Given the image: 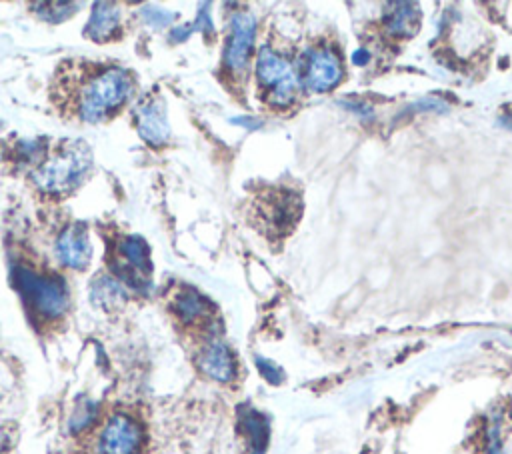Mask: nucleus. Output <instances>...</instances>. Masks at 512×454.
Returning a JSON list of instances; mask_svg holds the SVG:
<instances>
[{
  "label": "nucleus",
  "instance_id": "7",
  "mask_svg": "<svg viewBox=\"0 0 512 454\" xmlns=\"http://www.w3.org/2000/svg\"><path fill=\"white\" fill-rule=\"evenodd\" d=\"M56 256L62 266L72 270H84L92 258V246L84 224H68L56 238Z\"/></svg>",
  "mask_w": 512,
  "mask_h": 454
},
{
  "label": "nucleus",
  "instance_id": "6",
  "mask_svg": "<svg viewBox=\"0 0 512 454\" xmlns=\"http://www.w3.org/2000/svg\"><path fill=\"white\" fill-rule=\"evenodd\" d=\"M134 122L142 140L152 146H162L170 138V126L166 118L164 102L158 96H148L134 110Z\"/></svg>",
  "mask_w": 512,
  "mask_h": 454
},
{
  "label": "nucleus",
  "instance_id": "13",
  "mask_svg": "<svg viewBox=\"0 0 512 454\" xmlns=\"http://www.w3.org/2000/svg\"><path fill=\"white\" fill-rule=\"evenodd\" d=\"M172 310L184 324H198L210 316L208 302L194 288H182L172 300Z\"/></svg>",
  "mask_w": 512,
  "mask_h": 454
},
{
  "label": "nucleus",
  "instance_id": "18",
  "mask_svg": "<svg viewBox=\"0 0 512 454\" xmlns=\"http://www.w3.org/2000/svg\"><path fill=\"white\" fill-rule=\"evenodd\" d=\"M142 16L146 18V22H150L152 26H166L174 20V14L162 10V8H152V6H146L142 10Z\"/></svg>",
  "mask_w": 512,
  "mask_h": 454
},
{
  "label": "nucleus",
  "instance_id": "16",
  "mask_svg": "<svg viewBox=\"0 0 512 454\" xmlns=\"http://www.w3.org/2000/svg\"><path fill=\"white\" fill-rule=\"evenodd\" d=\"M96 416H98V406L94 402H82L70 416V430L72 432L86 430L96 420Z\"/></svg>",
  "mask_w": 512,
  "mask_h": 454
},
{
  "label": "nucleus",
  "instance_id": "5",
  "mask_svg": "<svg viewBox=\"0 0 512 454\" xmlns=\"http://www.w3.org/2000/svg\"><path fill=\"white\" fill-rule=\"evenodd\" d=\"M256 72H258L260 84L268 88V100L272 104L284 106L294 98L298 88L296 74L292 66L284 58H280L276 52H272L270 48H262L258 54Z\"/></svg>",
  "mask_w": 512,
  "mask_h": 454
},
{
  "label": "nucleus",
  "instance_id": "12",
  "mask_svg": "<svg viewBox=\"0 0 512 454\" xmlns=\"http://www.w3.org/2000/svg\"><path fill=\"white\" fill-rule=\"evenodd\" d=\"M240 420V428L248 438V454H264L266 446H268V420L264 418V414H260L258 410L244 406L240 408L238 414Z\"/></svg>",
  "mask_w": 512,
  "mask_h": 454
},
{
  "label": "nucleus",
  "instance_id": "19",
  "mask_svg": "<svg viewBox=\"0 0 512 454\" xmlns=\"http://www.w3.org/2000/svg\"><path fill=\"white\" fill-rule=\"evenodd\" d=\"M484 454H506V450L502 446V438H500L498 426L488 430V442H486V452Z\"/></svg>",
  "mask_w": 512,
  "mask_h": 454
},
{
  "label": "nucleus",
  "instance_id": "22",
  "mask_svg": "<svg viewBox=\"0 0 512 454\" xmlns=\"http://www.w3.org/2000/svg\"><path fill=\"white\" fill-rule=\"evenodd\" d=\"M502 124H506V126L512 130V116H504V118H502Z\"/></svg>",
  "mask_w": 512,
  "mask_h": 454
},
{
  "label": "nucleus",
  "instance_id": "11",
  "mask_svg": "<svg viewBox=\"0 0 512 454\" xmlns=\"http://www.w3.org/2000/svg\"><path fill=\"white\" fill-rule=\"evenodd\" d=\"M120 8L112 2H98L92 8L90 20L86 24V36L94 42H110L120 30Z\"/></svg>",
  "mask_w": 512,
  "mask_h": 454
},
{
  "label": "nucleus",
  "instance_id": "4",
  "mask_svg": "<svg viewBox=\"0 0 512 454\" xmlns=\"http://www.w3.org/2000/svg\"><path fill=\"white\" fill-rule=\"evenodd\" d=\"M146 432L142 422L128 412H112L98 432V454H142Z\"/></svg>",
  "mask_w": 512,
  "mask_h": 454
},
{
  "label": "nucleus",
  "instance_id": "20",
  "mask_svg": "<svg viewBox=\"0 0 512 454\" xmlns=\"http://www.w3.org/2000/svg\"><path fill=\"white\" fill-rule=\"evenodd\" d=\"M6 448H8V436L0 430V454H4Z\"/></svg>",
  "mask_w": 512,
  "mask_h": 454
},
{
  "label": "nucleus",
  "instance_id": "17",
  "mask_svg": "<svg viewBox=\"0 0 512 454\" xmlns=\"http://www.w3.org/2000/svg\"><path fill=\"white\" fill-rule=\"evenodd\" d=\"M256 366H258L260 374H262L268 382H272V384H280V382H282V370H280L274 362H270V360H266V358H262V356H256Z\"/></svg>",
  "mask_w": 512,
  "mask_h": 454
},
{
  "label": "nucleus",
  "instance_id": "14",
  "mask_svg": "<svg viewBox=\"0 0 512 454\" xmlns=\"http://www.w3.org/2000/svg\"><path fill=\"white\" fill-rule=\"evenodd\" d=\"M92 302L102 310H116L126 300V288L114 276H98L92 282Z\"/></svg>",
  "mask_w": 512,
  "mask_h": 454
},
{
  "label": "nucleus",
  "instance_id": "15",
  "mask_svg": "<svg viewBox=\"0 0 512 454\" xmlns=\"http://www.w3.org/2000/svg\"><path fill=\"white\" fill-rule=\"evenodd\" d=\"M392 8L394 10H390L388 18H386V28L396 36L414 34L418 28V18H420L418 8L408 2H398Z\"/></svg>",
  "mask_w": 512,
  "mask_h": 454
},
{
  "label": "nucleus",
  "instance_id": "8",
  "mask_svg": "<svg viewBox=\"0 0 512 454\" xmlns=\"http://www.w3.org/2000/svg\"><path fill=\"white\" fill-rule=\"evenodd\" d=\"M232 34L224 52L226 64L232 72H242L246 68L248 62V54L252 48V40H254V18L248 12H238L232 16Z\"/></svg>",
  "mask_w": 512,
  "mask_h": 454
},
{
  "label": "nucleus",
  "instance_id": "2",
  "mask_svg": "<svg viewBox=\"0 0 512 454\" xmlns=\"http://www.w3.org/2000/svg\"><path fill=\"white\" fill-rule=\"evenodd\" d=\"M92 170V152L82 140L60 142L52 154L34 166L32 186L52 198L74 192Z\"/></svg>",
  "mask_w": 512,
  "mask_h": 454
},
{
  "label": "nucleus",
  "instance_id": "10",
  "mask_svg": "<svg viewBox=\"0 0 512 454\" xmlns=\"http://www.w3.org/2000/svg\"><path fill=\"white\" fill-rule=\"evenodd\" d=\"M342 78L340 60L330 50H314L306 64V86L314 92H324L336 86Z\"/></svg>",
  "mask_w": 512,
  "mask_h": 454
},
{
  "label": "nucleus",
  "instance_id": "21",
  "mask_svg": "<svg viewBox=\"0 0 512 454\" xmlns=\"http://www.w3.org/2000/svg\"><path fill=\"white\" fill-rule=\"evenodd\" d=\"M366 56H368V54H366V50H358V52L354 54V62H356V64L366 62Z\"/></svg>",
  "mask_w": 512,
  "mask_h": 454
},
{
  "label": "nucleus",
  "instance_id": "1",
  "mask_svg": "<svg viewBox=\"0 0 512 454\" xmlns=\"http://www.w3.org/2000/svg\"><path fill=\"white\" fill-rule=\"evenodd\" d=\"M134 88V76L120 66L66 62L56 74L52 100L66 116L100 124L114 118L130 102Z\"/></svg>",
  "mask_w": 512,
  "mask_h": 454
},
{
  "label": "nucleus",
  "instance_id": "3",
  "mask_svg": "<svg viewBox=\"0 0 512 454\" xmlns=\"http://www.w3.org/2000/svg\"><path fill=\"white\" fill-rule=\"evenodd\" d=\"M14 286L36 324L50 326L68 314L70 292L62 276L18 264L14 266Z\"/></svg>",
  "mask_w": 512,
  "mask_h": 454
},
{
  "label": "nucleus",
  "instance_id": "9",
  "mask_svg": "<svg viewBox=\"0 0 512 454\" xmlns=\"http://www.w3.org/2000/svg\"><path fill=\"white\" fill-rule=\"evenodd\" d=\"M196 362H198L200 372L216 382H230L236 374L234 356H232L230 348L218 338H210L202 346Z\"/></svg>",
  "mask_w": 512,
  "mask_h": 454
}]
</instances>
